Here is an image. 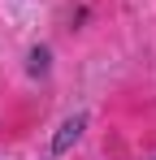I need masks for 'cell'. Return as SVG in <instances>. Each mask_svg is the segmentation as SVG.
I'll return each mask as SVG.
<instances>
[{"label":"cell","mask_w":156,"mask_h":160,"mask_svg":"<svg viewBox=\"0 0 156 160\" xmlns=\"http://www.w3.org/2000/svg\"><path fill=\"white\" fill-rule=\"evenodd\" d=\"M82 126H87V117H70V121H65V126H61V134H56V138H52V152H65V147H70V143H74L78 134H82Z\"/></svg>","instance_id":"cell-1"}]
</instances>
